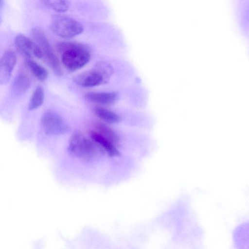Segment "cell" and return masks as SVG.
I'll return each instance as SVG.
<instances>
[{"instance_id": "9c48e42d", "label": "cell", "mask_w": 249, "mask_h": 249, "mask_svg": "<svg viewBox=\"0 0 249 249\" xmlns=\"http://www.w3.org/2000/svg\"><path fill=\"white\" fill-rule=\"evenodd\" d=\"M233 239L238 249H249V221L240 224L234 231Z\"/></svg>"}, {"instance_id": "52a82bcc", "label": "cell", "mask_w": 249, "mask_h": 249, "mask_svg": "<svg viewBox=\"0 0 249 249\" xmlns=\"http://www.w3.org/2000/svg\"><path fill=\"white\" fill-rule=\"evenodd\" d=\"M105 76L96 67L94 69L85 71L75 75L73 81L85 88H91L101 84L105 80Z\"/></svg>"}, {"instance_id": "9a60e30c", "label": "cell", "mask_w": 249, "mask_h": 249, "mask_svg": "<svg viewBox=\"0 0 249 249\" xmlns=\"http://www.w3.org/2000/svg\"><path fill=\"white\" fill-rule=\"evenodd\" d=\"M44 98L43 89L40 86H37L34 91L30 98L28 108L33 110L39 107L43 104Z\"/></svg>"}, {"instance_id": "4fadbf2b", "label": "cell", "mask_w": 249, "mask_h": 249, "mask_svg": "<svg viewBox=\"0 0 249 249\" xmlns=\"http://www.w3.org/2000/svg\"><path fill=\"white\" fill-rule=\"evenodd\" d=\"M94 111L98 117L110 124L117 123L121 120L120 117L117 114L101 107H95L94 108Z\"/></svg>"}, {"instance_id": "2e32d148", "label": "cell", "mask_w": 249, "mask_h": 249, "mask_svg": "<svg viewBox=\"0 0 249 249\" xmlns=\"http://www.w3.org/2000/svg\"><path fill=\"white\" fill-rule=\"evenodd\" d=\"M95 127L97 131L105 138L108 139L114 144H118L119 137L116 133L109 127L102 123H97Z\"/></svg>"}, {"instance_id": "6da1fadb", "label": "cell", "mask_w": 249, "mask_h": 249, "mask_svg": "<svg viewBox=\"0 0 249 249\" xmlns=\"http://www.w3.org/2000/svg\"><path fill=\"white\" fill-rule=\"evenodd\" d=\"M64 67L70 71H76L86 65L90 59L89 48L83 44L64 41L56 45Z\"/></svg>"}, {"instance_id": "8992f818", "label": "cell", "mask_w": 249, "mask_h": 249, "mask_svg": "<svg viewBox=\"0 0 249 249\" xmlns=\"http://www.w3.org/2000/svg\"><path fill=\"white\" fill-rule=\"evenodd\" d=\"M14 43L18 51L26 58H32L33 57L41 58L43 57L42 51L38 45L24 35H17L15 37Z\"/></svg>"}, {"instance_id": "30bf717a", "label": "cell", "mask_w": 249, "mask_h": 249, "mask_svg": "<svg viewBox=\"0 0 249 249\" xmlns=\"http://www.w3.org/2000/svg\"><path fill=\"white\" fill-rule=\"evenodd\" d=\"M89 135L90 137L108 155L116 156L119 155V151L116 148L115 144L97 131H91Z\"/></svg>"}, {"instance_id": "ba28073f", "label": "cell", "mask_w": 249, "mask_h": 249, "mask_svg": "<svg viewBox=\"0 0 249 249\" xmlns=\"http://www.w3.org/2000/svg\"><path fill=\"white\" fill-rule=\"evenodd\" d=\"M17 56L12 51H7L0 60V83L5 84L9 80L16 65Z\"/></svg>"}, {"instance_id": "7a4b0ae2", "label": "cell", "mask_w": 249, "mask_h": 249, "mask_svg": "<svg viewBox=\"0 0 249 249\" xmlns=\"http://www.w3.org/2000/svg\"><path fill=\"white\" fill-rule=\"evenodd\" d=\"M68 151L77 157L91 159L98 156L103 150L91 138L90 140L81 132L75 131L70 139Z\"/></svg>"}, {"instance_id": "277c9868", "label": "cell", "mask_w": 249, "mask_h": 249, "mask_svg": "<svg viewBox=\"0 0 249 249\" xmlns=\"http://www.w3.org/2000/svg\"><path fill=\"white\" fill-rule=\"evenodd\" d=\"M31 36L34 41L41 50L43 56H44L54 73L57 76H61L62 71L59 61L44 32L40 29L34 28L31 31Z\"/></svg>"}, {"instance_id": "8fae6325", "label": "cell", "mask_w": 249, "mask_h": 249, "mask_svg": "<svg viewBox=\"0 0 249 249\" xmlns=\"http://www.w3.org/2000/svg\"><path fill=\"white\" fill-rule=\"evenodd\" d=\"M85 98L93 102L108 105L113 104L118 99V95L113 92H90L85 94Z\"/></svg>"}, {"instance_id": "7c38bea8", "label": "cell", "mask_w": 249, "mask_h": 249, "mask_svg": "<svg viewBox=\"0 0 249 249\" xmlns=\"http://www.w3.org/2000/svg\"><path fill=\"white\" fill-rule=\"evenodd\" d=\"M30 86V81L27 75L20 74L16 76L12 86L13 92L16 95L25 93Z\"/></svg>"}, {"instance_id": "5b68a950", "label": "cell", "mask_w": 249, "mask_h": 249, "mask_svg": "<svg viewBox=\"0 0 249 249\" xmlns=\"http://www.w3.org/2000/svg\"><path fill=\"white\" fill-rule=\"evenodd\" d=\"M41 124L44 131L48 135L63 134L69 129L64 119L52 110H47L44 112L41 118Z\"/></svg>"}, {"instance_id": "3957f363", "label": "cell", "mask_w": 249, "mask_h": 249, "mask_svg": "<svg viewBox=\"0 0 249 249\" xmlns=\"http://www.w3.org/2000/svg\"><path fill=\"white\" fill-rule=\"evenodd\" d=\"M51 29L57 36L66 39L72 38L81 34L83 25L78 21L64 16H57L52 19Z\"/></svg>"}, {"instance_id": "e0dca14e", "label": "cell", "mask_w": 249, "mask_h": 249, "mask_svg": "<svg viewBox=\"0 0 249 249\" xmlns=\"http://www.w3.org/2000/svg\"><path fill=\"white\" fill-rule=\"evenodd\" d=\"M43 3L57 12H65L70 7V3L68 0H41Z\"/></svg>"}, {"instance_id": "5bb4252c", "label": "cell", "mask_w": 249, "mask_h": 249, "mask_svg": "<svg viewBox=\"0 0 249 249\" xmlns=\"http://www.w3.org/2000/svg\"><path fill=\"white\" fill-rule=\"evenodd\" d=\"M26 65L33 74L39 80L44 81L48 77L47 71L42 66L31 59L27 58Z\"/></svg>"}]
</instances>
